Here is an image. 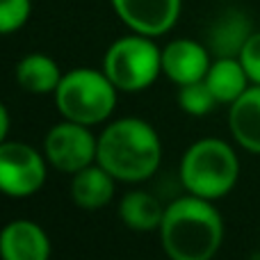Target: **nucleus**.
Masks as SVG:
<instances>
[{"label": "nucleus", "mask_w": 260, "mask_h": 260, "mask_svg": "<svg viewBox=\"0 0 260 260\" xmlns=\"http://www.w3.org/2000/svg\"><path fill=\"white\" fill-rule=\"evenodd\" d=\"M160 238L171 260H212L224 240V221L208 199L187 194L165 208Z\"/></svg>", "instance_id": "1"}, {"label": "nucleus", "mask_w": 260, "mask_h": 260, "mask_svg": "<svg viewBox=\"0 0 260 260\" xmlns=\"http://www.w3.org/2000/svg\"><path fill=\"white\" fill-rule=\"evenodd\" d=\"M162 160V144L153 126L137 117L112 121L101 133L96 162L123 183L151 178Z\"/></svg>", "instance_id": "2"}, {"label": "nucleus", "mask_w": 260, "mask_h": 260, "mask_svg": "<svg viewBox=\"0 0 260 260\" xmlns=\"http://www.w3.org/2000/svg\"><path fill=\"white\" fill-rule=\"evenodd\" d=\"M240 176V162L226 142L215 137L199 139L185 151L180 162L183 187L194 197L215 201L235 187Z\"/></svg>", "instance_id": "3"}, {"label": "nucleus", "mask_w": 260, "mask_h": 260, "mask_svg": "<svg viewBox=\"0 0 260 260\" xmlns=\"http://www.w3.org/2000/svg\"><path fill=\"white\" fill-rule=\"evenodd\" d=\"M117 87L105 76V71L94 69H73L64 73L55 89V103L69 121L82 126H96L112 114L117 105Z\"/></svg>", "instance_id": "4"}, {"label": "nucleus", "mask_w": 260, "mask_h": 260, "mask_svg": "<svg viewBox=\"0 0 260 260\" xmlns=\"http://www.w3.org/2000/svg\"><path fill=\"white\" fill-rule=\"evenodd\" d=\"M103 71L119 91H142L160 76L162 50L153 44V37L133 32L108 48Z\"/></svg>", "instance_id": "5"}, {"label": "nucleus", "mask_w": 260, "mask_h": 260, "mask_svg": "<svg viewBox=\"0 0 260 260\" xmlns=\"http://www.w3.org/2000/svg\"><path fill=\"white\" fill-rule=\"evenodd\" d=\"M46 155L23 142L0 144V192L12 199L37 194L46 183Z\"/></svg>", "instance_id": "6"}, {"label": "nucleus", "mask_w": 260, "mask_h": 260, "mask_svg": "<svg viewBox=\"0 0 260 260\" xmlns=\"http://www.w3.org/2000/svg\"><path fill=\"white\" fill-rule=\"evenodd\" d=\"M99 139L89 133V126L76 121H62L48 130L44 139V155L50 167L62 174H78L96 162Z\"/></svg>", "instance_id": "7"}, {"label": "nucleus", "mask_w": 260, "mask_h": 260, "mask_svg": "<svg viewBox=\"0 0 260 260\" xmlns=\"http://www.w3.org/2000/svg\"><path fill=\"white\" fill-rule=\"evenodd\" d=\"M117 16L137 35L160 37L176 25L180 0H110Z\"/></svg>", "instance_id": "8"}, {"label": "nucleus", "mask_w": 260, "mask_h": 260, "mask_svg": "<svg viewBox=\"0 0 260 260\" xmlns=\"http://www.w3.org/2000/svg\"><path fill=\"white\" fill-rule=\"evenodd\" d=\"M210 64V50L199 41L176 39L162 48V73L178 87L203 80Z\"/></svg>", "instance_id": "9"}, {"label": "nucleus", "mask_w": 260, "mask_h": 260, "mask_svg": "<svg viewBox=\"0 0 260 260\" xmlns=\"http://www.w3.org/2000/svg\"><path fill=\"white\" fill-rule=\"evenodd\" d=\"M3 260H48L50 240L39 224L30 219H14L0 231Z\"/></svg>", "instance_id": "10"}, {"label": "nucleus", "mask_w": 260, "mask_h": 260, "mask_svg": "<svg viewBox=\"0 0 260 260\" xmlns=\"http://www.w3.org/2000/svg\"><path fill=\"white\" fill-rule=\"evenodd\" d=\"M251 35V18L240 9H226L210 23L206 35V46L215 57H240L244 44Z\"/></svg>", "instance_id": "11"}, {"label": "nucleus", "mask_w": 260, "mask_h": 260, "mask_svg": "<svg viewBox=\"0 0 260 260\" xmlns=\"http://www.w3.org/2000/svg\"><path fill=\"white\" fill-rule=\"evenodd\" d=\"M229 126L240 146L260 153V85H251L231 103Z\"/></svg>", "instance_id": "12"}, {"label": "nucleus", "mask_w": 260, "mask_h": 260, "mask_svg": "<svg viewBox=\"0 0 260 260\" xmlns=\"http://www.w3.org/2000/svg\"><path fill=\"white\" fill-rule=\"evenodd\" d=\"M114 176L105 171L103 167L96 162L78 174H73L71 180V197L73 203L80 206L82 210H99V208L108 206L114 197Z\"/></svg>", "instance_id": "13"}, {"label": "nucleus", "mask_w": 260, "mask_h": 260, "mask_svg": "<svg viewBox=\"0 0 260 260\" xmlns=\"http://www.w3.org/2000/svg\"><path fill=\"white\" fill-rule=\"evenodd\" d=\"M203 80L215 94L217 103L226 105L238 101L249 89V82H251L240 57H215V62L210 64Z\"/></svg>", "instance_id": "14"}, {"label": "nucleus", "mask_w": 260, "mask_h": 260, "mask_svg": "<svg viewBox=\"0 0 260 260\" xmlns=\"http://www.w3.org/2000/svg\"><path fill=\"white\" fill-rule=\"evenodd\" d=\"M62 73L53 57L44 53H30L16 64V82L30 94H50L57 89Z\"/></svg>", "instance_id": "15"}, {"label": "nucleus", "mask_w": 260, "mask_h": 260, "mask_svg": "<svg viewBox=\"0 0 260 260\" xmlns=\"http://www.w3.org/2000/svg\"><path fill=\"white\" fill-rule=\"evenodd\" d=\"M119 217L121 221L133 231H148L160 229L162 217H165V206L160 199H155L148 192H128L119 203Z\"/></svg>", "instance_id": "16"}, {"label": "nucleus", "mask_w": 260, "mask_h": 260, "mask_svg": "<svg viewBox=\"0 0 260 260\" xmlns=\"http://www.w3.org/2000/svg\"><path fill=\"white\" fill-rule=\"evenodd\" d=\"M178 103L192 117H203L215 108L217 99L210 91V87L206 85V80H197L189 85H180L178 89Z\"/></svg>", "instance_id": "17"}, {"label": "nucleus", "mask_w": 260, "mask_h": 260, "mask_svg": "<svg viewBox=\"0 0 260 260\" xmlns=\"http://www.w3.org/2000/svg\"><path fill=\"white\" fill-rule=\"evenodd\" d=\"M32 12L30 0H0V35H12L27 23Z\"/></svg>", "instance_id": "18"}, {"label": "nucleus", "mask_w": 260, "mask_h": 260, "mask_svg": "<svg viewBox=\"0 0 260 260\" xmlns=\"http://www.w3.org/2000/svg\"><path fill=\"white\" fill-rule=\"evenodd\" d=\"M240 62H242L249 80L253 85H260V32H253L249 37V41L244 44L242 53H240Z\"/></svg>", "instance_id": "19"}, {"label": "nucleus", "mask_w": 260, "mask_h": 260, "mask_svg": "<svg viewBox=\"0 0 260 260\" xmlns=\"http://www.w3.org/2000/svg\"><path fill=\"white\" fill-rule=\"evenodd\" d=\"M7 133H9V114L7 108L0 103V144L7 142Z\"/></svg>", "instance_id": "20"}]
</instances>
